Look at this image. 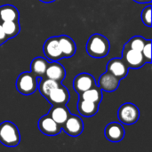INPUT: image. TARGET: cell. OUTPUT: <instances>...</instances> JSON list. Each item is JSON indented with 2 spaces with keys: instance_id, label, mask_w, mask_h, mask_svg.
<instances>
[{
  "instance_id": "1",
  "label": "cell",
  "mask_w": 152,
  "mask_h": 152,
  "mask_svg": "<svg viewBox=\"0 0 152 152\" xmlns=\"http://www.w3.org/2000/svg\"><path fill=\"white\" fill-rule=\"evenodd\" d=\"M86 49L88 55L91 57L98 59L103 58L107 56L110 52V41L102 34H94L89 37Z\"/></svg>"
},
{
  "instance_id": "2",
  "label": "cell",
  "mask_w": 152,
  "mask_h": 152,
  "mask_svg": "<svg viewBox=\"0 0 152 152\" xmlns=\"http://www.w3.org/2000/svg\"><path fill=\"white\" fill-rule=\"evenodd\" d=\"M20 142V134L15 124L4 121L0 124V142L6 147H16Z\"/></svg>"
},
{
  "instance_id": "3",
  "label": "cell",
  "mask_w": 152,
  "mask_h": 152,
  "mask_svg": "<svg viewBox=\"0 0 152 152\" xmlns=\"http://www.w3.org/2000/svg\"><path fill=\"white\" fill-rule=\"evenodd\" d=\"M38 81V77H36L31 71L22 72L19 75L15 83V86L20 94L28 96L33 94L37 90Z\"/></svg>"
},
{
  "instance_id": "4",
  "label": "cell",
  "mask_w": 152,
  "mask_h": 152,
  "mask_svg": "<svg viewBox=\"0 0 152 152\" xmlns=\"http://www.w3.org/2000/svg\"><path fill=\"white\" fill-rule=\"evenodd\" d=\"M118 118L119 121L126 126L135 124L140 118V110L138 107L131 102L122 104L118 111Z\"/></svg>"
},
{
  "instance_id": "5",
  "label": "cell",
  "mask_w": 152,
  "mask_h": 152,
  "mask_svg": "<svg viewBox=\"0 0 152 152\" xmlns=\"http://www.w3.org/2000/svg\"><path fill=\"white\" fill-rule=\"evenodd\" d=\"M43 52L45 57L50 61H58L63 58L62 53L60 48L58 37H49L44 44Z\"/></svg>"
},
{
  "instance_id": "6",
  "label": "cell",
  "mask_w": 152,
  "mask_h": 152,
  "mask_svg": "<svg viewBox=\"0 0 152 152\" xmlns=\"http://www.w3.org/2000/svg\"><path fill=\"white\" fill-rule=\"evenodd\" d=\"M122 59L129 69H140L146 63L142 52L129 49L125 46L122 52Z\"/></svg>"
},
{
  "instance_id": "7",
  "label": "cell",
  "mask_w": 152,
  "mask_h": 152,
  "mask_svg": "<svg viewBox=\"0 0 152 152\" xmlns=\"http://www.w3.org/2000/svg\"><path fill=\"white\" fill-rule=\"evenodd\" d=\"M61 129L69 136L76 137L80 135L84 130V123L80 117L77 115H69L67 120L61 125Z\"/></svg>"
},
{
  "instance_id": "8",
  "label": "cell",
  "mask_w": 152,
  "mask_h": 152,
  "mask_svg": "<svg viewBox=\"0 0 152 152\" xmlns=\"http://www.w3.org/2000/svg\"><path fill=\"white\" fill-rule=\"evenodd\" d=\"M70 95L69 90L61 84L53 89L45 98L50 104L53 105H66L69 101Z\"/></svg>"
},
{
  "instance_id": "9",
  "label": "cell",
  "mask_w": 152,
  "mask_h": 152,
  "mask_svg": "<svg viewBox=\"0 0 152 152\" xmlns=\"http://www.w3.org/2000/svg\"><path fill=\"white\" fill-rule=\"evenodd\" d=\"M37 126L40 132L48 136L57 135L61 131V126L57 124L48 114L41 117Z\"/></svg>"
},
{
  "instance_id": "10",
  "label": "cell",
  "mask_w": 152,
  "mask_h": 152,
  "mask_svg": "<svg viewBox=\"0 0 152 152\" xmlns=\"http://www.w3.org/2000/svg\"><path fill=\"white\" fill-rule=\"evenodd\" d=\"M95 85L96 82L94 77L89 73H80L74 78L73 81V87L78 94L92 88Z\"/></svg>"
},
{
  "instance_id": "11",
  "label": "cell",
  "mask_w": 152,
  "mask_h": 152,
  "mask_svg": "<svg viewBox=\"0 0 152 152\" xmlns=\"http://www.w3.org/2000/svg\"><path fill=\"white\" fill-rule=\"evenodd\" d=\"M128 69L129 68L122 58H113L107 64V71L120 80L127 76Z\"/></svg>"
},
{
  "instance_id": "12",
  "label": "cell",
  "mask_w": 152,
  "mask_h": 152,
  "mask_svg": "<svg viewBox=\"0 0 152 152\" xmlns=\"http://www.w3.org/2000/svg\"><path fill=\"white\" fill-rule=\"evenodd\" d=\"M104 134L110 142H119L125 137V128L118 122H111L106 126Z\"/></svg>"
},
{
  "instance_id": "13",
  "label": "cell",
  "mask_w": 152,
  "mask_h": 152,
  "mask_svg": "<svg viewBox=\"0 0 152 152\" xmlns=\"http://www.w3.org/2000/svg\"><path fill=\"white\" fill-rule=\"evenodd\" d=\"M120 84V79H118L117 77L110 73L109 71H106L103 73L98 80V86L105 92H114L116 91Z\"/></svg>"
},
{
  "instance_id": "14",
  "label": "cell",
  "mask_w": 152,
  "mask_h": 152,
  "mask_svg": "<svg viewBox=\"0 0 152 152\" xmlns=\"http://www.w3.org/2000/svg\"><path fill=\"white\" fill-rule=\"evenodd\" d=\"M65 76H66V71L61 64H60L57 61H52L51 63L48 62L45 77L61 83L65 78Z\"/></svg>"
},
{
  "instance_id": "15",
  "label": "cell",
  "mask_w": 152,
  "mask_h": 152,
  "mask_svg": "<svg viewBox=\"0 0 152 152\" xmlns=\"http://www.w3.org/2000/svg\"><path fill=\"white\" fill-rule=\"evenodd\" d=\"M58 41L63 58L72 57L76 53L77 45L71 37L66 35H61L58 37Z\"/></svg>"
},
{
  "instance_id": "16",
  "label": "cell",
  "mask_w": 152,
  "mask_h": 152,
  "mask_svg": "<svg viewBox=\"0 0 152 152\" xmlns=\"http://www.w3.org/2000/svg\"><path fill=\"white\" fill-rule=\"evenodd\" d=\"M48 115L59 125H63L70 115V111L66 105H53Z\"/></svg>"
},
{
  "instance_id": "17",
  "label": "cell",
  "mask_w": 152,
  "mask_h": 152,
  "mask_svg": "<svg viewBox=\"0 0 152 152\" xmlns=\"http://www.w3.org/2000/svg\"><path fill=\"white\" fill-rule=\"evenodd\" d=\"M99 105L100 104L98 103L79 98L77 102V110L81 116L85 118H91L98 112Z\"/></svg>"
},
{
  "instance_id": "18",
  "label": "cell",
  "mask_w": 152,
  "mask_h": 152,
  "mask_svg": "<svg viewBox=\"0 0 152 152\" xmlns=\"http://www.w3.org/2000/svg\"><path fill=\"white\" fill-rule=\"evenodd\" d=\"M20 12L18 9L11 4H5L0 6V22L19 20Z\"/></svg>"
},
{
  "instance_id": "19",
  "label": "cell",
  "mask_w": 152,
  "mask_h": 152,
  "mask_svg": "<svg viewBox=\"0 0 152 152\" xmlns=\"http://www.w3.org/2000/svg\"><path fill=\"white\" fill-rule=\"evenodd\" d=\"M48 65L47 60L43 57H36L30 63V71L37 77L41 78L45 77V70Z\"/></svg>"
},
{
  "instance_id": "20",
  "label": "cell",
  "mask_w": 152,
  "mask_h": 152,
  "mask_svg": "<svg viewBox=\"0 0 152 152\" xmlns=\"http://www.w3.org/2000/svg\"><path fill=\"white\" fill-rule=\"evenodd\" d=\"M79 98L100 104L102 100V90L97 85H95L92 88L80 94Z\"/></svg>"
},
{
  "instance_id": "21",
  "label": "cell",
  "mask_w": 152,
  "mask_h": 152,
  "mask_svg": "<svg viewBox=\"0 0 152 152\" xmlns=\"http://www.w3.org/2000/svg\"><path fill=\"white\" fill-rule=\"evenodd\" d=\"M61 83L60 82H57L55 80H53V79H50L46 77H41L38 81V86H37V88L40 92V94H42L43 97L46 98L47 95L49 94V93L54 89L55 87L59 86Z\"/></svg>"
},
{
  "instance_id": "22",
  "label": "cell",
  "mask_w": 152,
  "mask_h": 152,
  "mask_svg": "<svg viewBox=\"0 0 152 152\" xmlns=\"http://www.w3.org/2000/svg\"><path fill=\"white\" fill-rule=\"evenodd\" d=\"M3 29L9 39L13 38L16 37L20 31V26L19 20H11V21H4L2 22Z\"/></svg>"
},
{
  "instance_id": "23",
  "label": "cell",
  "mask_w": 152,
  "mask_h": 152,
  "mask_svg": "<svg viewBox=\"0 0 152 152\" xmlns=\"http://www.w3.org/2000/svg\"><path fill=\"white\" fill-rule=\"evenodd\" d=\"M146 42H147V39H145L144 37H142L141 36H134L132 38H130L128 40V42L126 43V45L124 46L126 48H129V49L142 52Z\"/></svg>"
},
{
  "instance_id": "24",
  "label": "cell",
  "mask_w": 152,
  "mask_h": 152,
  "mask_svg": "<svg viewBox=\"0 0 152 152\" xmlns=\"http://www.w3.org/2000/svg\"><path fill=\"white\" fill-rule=\"evenodd\" d=\"M151 40L147 39V42L142 50V54L146 63H151Z\"/></svg>"
},
{
  "instance_id": "25",
  "label": "cell",
  "mask_w": 152,
  "mask_h": 152,
  "mask_svg": "<svg viewBox=\"0 0 152 152\" xmlns=\"http://www.w3.org/2000/svg\"><path fill=\"white\" fill-rule=\"evenodd\" d=\"M142 20L144 25L151 27V5L145 7L142 12Z\"/></svg>"
},
{
  "instance_id": "26",
  "label": "cell",
  "mask_w": 152,
  "mask_h": 152,
  "mask_svg": "<svg viewBox=\"0 0 152 152\" xmlns=\"http://www.w3.org/2000/svg\"><path fill=\"white\" fill-rule=\"evenodd\" d=\"M8 39H9V38L7 37V36L5 35V33H4V29H3L2 23L0 22V46H1L3 44H4Z\"/></svg>"
},
{
  "instance_id": "27",
  "label": "cell",
  "mask_w": 152,
  "mask_h": 152,
  "mask_svg": "<svg viewBox=\"0 0 152 152\" xmlns=\"http://www.w3.org/2000/svg\"><path fill=\"white\" fill-rule=\"evenodd\" d=\"M133 1H134V2H136L138 4H146V3H151V0H133Z\"/></svg>"
},
{
  "instance_id": "28",
  "label": "cell",
  "mask_w": 152,
  "mask_h": 152,
  "mask_svg": "<svg viewBox=\"0 0 152 152\" xmlns=\"http://www.w3.org/2000/svg\"><path fill=\"white\" fill-rule=\"evenodd\" d=\"M41 2H43V3H45V4H50V3H53V2H54L55 0H40Z\"/></svg>"
}]
</instances>
